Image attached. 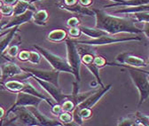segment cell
Here are the masks:
<instances>
[{"mask_svg":"<svg viewBox=\"0 0 149 126\" xmlns=\"http://www.w3.org/2000/svg\"><path fill=\"white\" fill-rule=\"evenodd\" d=\"M96 17L95 28L102 29L110 35H117L120 33L140 34L142 29L135 25V21L132 18L117 17L107 13L105 11L93 9Z\"/></svg>","mask_w":149,"mask_h":126,"instance_id":"cell-1","label":"cell"},{"mask_svg":"<svg viewBox=\"0 0 149 126\" xmlns=\"http://www.w3.org/2000/svg\"><path fill=\"white\" fill-rule=\"evenodd\" d=\"M111 65H115L117 67H123L125 68L128 72L129 75L132 78L134 85L139 91V107H140L143 103H145L148 98H149V82L147 79V71L142 70L140 68H132L129 67L123 64H113V63H108Z\"/></svg>","mask_w":149,"mask_h":126,"instance_id":"cell-2","label":"cell"},{"mask_svg":"<svg viewBox=\"0 0 149 126\" xmlns=\"http://www.w3.org/2000/svg\"><path fill=\"white\" fill-rule=\"evenodd\" d=\"M66 46H67V61L70 65L73 70V76L74 77L77 82H81V73L80 68L82 65L80 53L77 50V45L76 41H74L71 38H67L66 40Z\"/></svg>","mask_w":149,"mask_h":126,"instance_id":"cell-3","label":"cell"},{"mask_svg":"<svg viewBox=\"0 0 149 126\" xmlns=\"http://www.w3.org/2000/svg\"><path fill=\"white\" fill-rule=\"evenodd\" d=\"M34 47L50 63V65L54 70H58L60 72H66V73H69L73 75V70L67 60L54 54V53L51 52L49 50L43 48L41 46L34 45Z\"/></svg>","mask_w":149,"mask_h":126,"instance_id":"cell-4","label":"cell"},{"mask_svg":"<svg viewBox=\"0 0 149 126\" xmlns=\"http://www.w3.org/2000/svg\"><path fill=\"white\" fill-rule=\"evenodd\" d=\"M142 40L139 37H117L116 35L107 34L100 38L90 39L85 41H77V44L89 45V46H99V45H112L117 43H124L130 41H140Z\"/></svg>","mask_w":149,"mask_h":126,"instance_id":"cell-5","label":"cell"},{"mask_svg":"<svg viewBox=\"0 0 149 126\" xmlns=\"http://www.w3.org/2000/svg\"><path fill=\"white\" fill-rule=\"evenodd\" d=\"M35 79L37 81V83L41 85V87L45 90V91L51 96V98L54 100L55 103L62 104L65 100L70 99V94L63 93L61 87L56 86L52 83L43 81V80H41L39 78L35 77Z\"/></svg>","mask_w":149,"mask_h":126,"instance_id":"cell-6","label":"cell"},{"mask_svg":"<svg viewBox=\"0 0 149 126\" xmlns=\"http://www.w3.org/2000/svg\"><path fill=\"white\" fill-rule=\"evenodd\" d=\"M27 72L30 75H32L34 77L39 78L43 81L45 82H49L53 84L54 85L60 87V81H59V77H60V74L61 72L58 70H43V69H37V68H26L25 69Z\"/></svg>","mask_w":149,"mask_h":126,"instance_id":"cell-7","label":"cell"},{"mask_svg":"<svg viewBox=\"0 0 149 126\" xmlns=\"http://www.w3.org/2000/svg\"><path fill=\"white\" fill-rule=\"evenodd\" d=\"M116 61L118 64H123L132 68H146L147 67V62L141 57L132 54L130 52H122L116 57Z\"/></svg>","mask_w":149,"mask_h":126,"instance_id":"cell-8","label":"cell"},{"mask_svg":"<svg viewBox=\"0 0 149 126\" xmlns=\"http://www.w3.org/2000/svg\"><path fill=\"white\" fill-rule=\"evenodd\" d=\"M111 88H112V84L104 85L103 87H100V89L97 90V91H94L93 93H91L88 98H86L83 102H81L77 107L79 109H84V107H87V109H92V107L101 100V98L110 91Z\"/></svg>","mask_w":149,"mask_h":126,"instance_id":"cell-9","label":"cell"},{"mask_svg":"<svg viewBox=\"0 0 149 126\" xmlns=\"http://www.w3.org/2000/svg\"><path fill=\"white\" fill-rule=\"evenodd\" d=\"M42 101H43L42 99L36 96H34L30 93H27L24 92H19L16 102L13 106L11 110L14 109L16 107H21V106L22 107H30V106L37 107Z\"/></svg>","mask_w":149,"mask_h":126,"instance_id":"cell-10","label":"cell"},{"mask_svg":"<svg viewBox=\"0 0 149 126\" xmlns=\"http://www.w3.org/2000/svg\"><path fill=\"white\" fill-rule=\"evenodd\" d=\"M29 110L32 112V114L35 116V117L36 118L37 122H38L39 125H63L59 120L57 119H52L47 117L46 116H45L44 114H42L38 109H36V107H34V106H30Z\"/></svg>","mask_w":149,"mask_h":126,"instance_id":"cell-11","label":"cell"},{"mask_svg":"<svg viewBox=\"0 0 149 126\" xmlns=\"http://www.w3.org/2000/svg\"><path fill=\"white\" fill-rule=\"evenodd\" d=\"M17 118L22 122V123L27 125H39L32 112L26 107H22L17 110Z\"/></svg>","mask_w":149,"mask_h":126,"instance_id":"cell-12","label":"cell"},{"mask_svg":"<svg viewBox=\"0 0 149 126\" xmlns=\"http://www.w3.org/2000/svg\"><path fill=\"white\" fill-rule=\"evenodd\" d=\"M22 73L21 68H19L16 64L6 63L2 67V80L12 77L16 75H20Z\"/></svg>","mask_w":149,"mask_h":126,"instance_id":"cell-13","label":"cell"},{"mask_svg":"<svg viewBox=\"0 0 149 126\" xmlns=\"http://www.w3.org/2000/svg\"><path fill=\"white\" fill-rule=\"evenodd\" d=\"M62 8L67 10V11L77 13L79 15H86V16H91V17H95L94 10H91V9L87 8L86 6H84L82 5H79V6L74 5V6H62Z\"/></svg>","mask_w":149,"mask_h":126,"instance_id":"cell-14","label":"cell"},{"mask_svg":"<svg viewBox=\"0 0 149 126\" xmlns=\"http://www.w3.org/2000/svg\"><path fill=\"white\" fill-rule=\"evenodd\" d=\"M48 40L53 43H59L68 38V33L64 29H54L48 34Z\"/></svg>","mask_w":149,"mask_h":126,"instance_id":"cell-15","label":"cell"},{"mask_svg":"<svg viewBox=\"0 0 149 126\" xmlns=\"http://www.w3.org/2000/svg\"><path fill=\"white\" fill-rule=\"evenodd\" d=\"M80 29H81V32L84 33L85 36L89 37L91 39H94V38H100L104 35H107L108 33H107L106 31L102 30V29H97V28H87V27H80Z\"/></svg>","mask_w":149,"mask_h":126,"instance_id":"cell-16","label":"cell"},{"mask_svg":"<svg viewBox=\"0 0 149 126\" xmlns=\"http://www.w3.org/2000/svg\"><path fill=\"white\" fill-rule=\"evenodd\" d=\"M140 11H148L149 12V3L138 6H124L123 8L117 9L114 11L115 13H133L136 12H140Z\"/></svg>","mask_w":149,"mask_h":126,"instance_id":"cell-17","label":"cell"},{"mask_svg":"<svg viewBox=\"0 0 149 126\" xmlns=\"http://www.w3.org/2000/svg\"><path fill=\"white\" fill-rule=\"evenodd\" d=\"M33 17H34L35 23L38 24V25H43L48 20L49 14H48V13L45 10H40V11H37L33 15Z\"/></svg>","mask_w":149,"mask_h":126,"instance_id":"cell-18","label":"cell"},{"mask_svg":"<svg viewBox=\"0 0 149 126\" xmlns=\"http://www.w3.org/2000/svg\"><path fill=\"white\" fill-rule=\"evenodd\" d=\"M132 14V18L138 22H149V12L148 11H140V12H136Z\"/></svg>","mask_w":149,"mask_h":126,"instance_id":"cell-19","label":"cell"},{"mask_svg":"<svg viewBox=\"0 0 149 126\" xmlns=\"http://www.w3.org/2000/svg\"><path fill=\"white\" fill-rule=\"evenodd\" d=\"M117 125H125V126H133V125H142L141 122L138 117H123L118 120Z\"/></svg>","mask_w":149,"mask_h":126,"instance_id":"cell-20","label":"cell"},{"mask_svg":"<svg viewBox=\"0 0 149 126\" xmlns=\"http://www.w3.org/2000/svg\"><path fill=\"white\" fill-rule=\"evenodd\" d=\"M6 89H8L9 91L13 92V93H19L22 92V89L24 87V84H22V82L19 81H8L6 83Z\"/></svg>","mask_w":149,"mask_h":126,"instance_id":"cell-21","label":"cell"},{"mask_svg":"<svg viewBox=\"0 0 149 126\" xmlns=\"http://www.w3.org/2000/svg\"><path fill=\"white\" fill-rule=\"evenodd\" d=\"M58 118H59V121L63 125H71V124H73V114H72V112L62 111L58 116Z\"/></svg>","mask_w":149,"mask_h":126,"instance_id":"cell-22","label":"cell"},{"mask_svg":"<svg viewBox=\"0 0 149 126\" xmlns=\"http://www.w3.org/2000/svg\"><path fill=\"white\" fill-rule=\"evenodd\" d=\"M29 7V4L25 1H19V3L13 8V15H21L23 14L24 12Z\"/></svg>","mask_w":149,"mask_h":126,"instance_id":"cell-23","label":"cell"},{"mask_svg":"<svg viewBox=\"0 0 149 126\" xmlns=\"http://www.w3.org/2000/svg\"><path fill=\"white\" fill-rule=\"evenodd\" d=\"M61 107H62V110L63 111H67V112H73L74 109H76V103H74L71 99H68L67 100H65L62 104H61Z\"/></svg>","mask_w":149,"mask_h":126,"instance_id":"cell-24","label":"cell"},{"mask_svg":"<svg viewBox=\"0 0 149 126\" xmlns=\"http://www.w3.org/2000/svg\"><path fill=\"white\" fill-rule=\"evenodd\" d=\"M14 35V31H12L8 36H6V37L2 39L1 41H0V54L5 51V49L8 46L9 43L11 42L12 38H13V36Z\"/></svg>","mask_w":149,"mask_h":126,"instance_id":"cell-25","label":"cell"},{"mask_svg":"<svg viewBox=\"0 0 149 126\" xmlns=\"http://www.w3.org/2000/svg\"><path fill=\"white\" fill-rule=\"evenodd\" d=\"M41 61V54L37 52H29V61L33 64H39Z\"/></svg>","mask_w":149,"mask_h":126,"instance_id":"cell-26","label":"cell"},{"mask_svg":"<svg viewBox=\"0 0 149 126\" xmlns=\"http://www.w3.org/2000/svg\"><path fill=\"white\" fill-rule=\"evenodd\" d=\"M93 63H94L98 68H103V67H105V66H107V60L104 58V57H102V56H100V55H96V56H94V59H93Z\"/></svg>","mask_w":149,"mask_h":126,"instance_id":"cell-27","label":"cell"},{"mask_svg":"<svg viewBox=\"0 0 149 126\" xmlns=\"http://www.w3.org/2000/svg\"><path fill=\"white\" fill-rule=\"evenodd\" d=\"M78 109V107H77ZM79 114L81 116V117L84 119V120H86V119H89L92 116V111H91V109H87V107H84V109H79Z\"/></svg>","mask_w":149,"mask_h":126,"instance_id":"cell-28","label":"cell"},{"mask_svg":"<svg viewBox=\"0 0 149 126\" xmlns=\"http://www.w3.org/2000/svg\"><path fill=\"white\" fill-rule=\"evenodd\" d=\"M81 29L80 28L77 27H74V28H70L68 29V35L71 38H79L81 35Z\"/></svg>","mask_w":149,"mask_h":126,"instance_id":"cell-29","label":"cell"},{"mask_svg":"<svg viewBox=\"0 0 149 126\" xmlns=\"http://www.w3.org/2000/svg\"><path fill=\"white\" fill-rule=\"evenodd\" d=\"M62 107L61 104H58V103H55L52 107V113L55 116H59L61 112H62Z\"/></svg>","mask_w":149,"mask_h":126,"instance_id":"cell-30","label":"cell"},{"mask_svg":"<svg viewBox=\"0 0 149 126\" xmlns=\"http://www.w3.org/2000/svg\"><path fill=\"white\" fill-rule=\"evenodd\" d=\"M29 58V51H22L18 55V59L22 61H27Z\"/></svg>","mask_w":149,"mask_h":126,"instance_id":"cell-31","label":"cell"},{"mask_svg":"<svg viewBox=\"0 0 149 126\" xmlns=\"http://www.w3.org/2000/svg\"><path fill=\"white\" fill-rule=\"evenodd\" d=\"M18 52H19V47H18V45H13V46H12V47L8 50L7 54H8L9 57L14 58V57L18 54Z\"/></svg>","mask_w":149,"mask_h":126,"instance_id":"cell-32","label":"cell"},{"mask_svg":"<svg viewBox=\"0 0 149 126\" xmlns=\"http://www.w3.org/2000/svg\"><path fill=\"white\" fill-rule=\"evenodd\" d=\"M79 20L78 18L77 17H71L70 19L68 21V25L70 27V28H74V27H77L79 25Z\"/></svg>","mask_w":149,"mask_h":126,"instance_id":"cell-33","label":"cell"},{"mask_svg":"<svg viewBox=\"0 0 149 126\" xmlns=\"http://www.w3.org/2000/svg\"><path fill=\"white\" fill-rule=\"evenodd\" d=\"M1 13L6 15H10L11 13H13V8L10 6H5L1 8Z\"/></svg>","mask_w":149,"mask_h":126,"instance_id":"cell-34","label":"cell"},{"mask_svg":"<svg viewBox=\"0 0 149 126\" xmlns=\"http://www.w3.org/2000/svg\"><path fill=\"white\" fill-rule=\"evenodd\" d=\"M142 33H144L146 35V37H147L149 38V22L145 23V25L142 29Z\"/></svg>","mask_w":149,"mask_h":126,"instance_id":"cell-35","label":"cell"},{"mask_svg":"<svg viewBox=\"0 0 149 126\" xmlns=\"http://www.w3.org/2000/svg\"><path fill=\"white\" fill-rule=\"evenodd\" d=\"M79 3H80V5H82V6L88 7L89 6L91 5L92 0H79Z\"/></svg>","mask_w":149,"mask_h":126,"instance_id":"cell-36","label":"cell"},{"mask_svg":"<svg viewBox=\"0 0 149 126\" xmlns=\"http://www.w3.org/2000/svg\"><path fill=\"white\" fill-rule=\"evenodd\" d=\"M77 0H65V6H74L77 4Z\"/></svg>","mask_w":149,"mask_h":126,"instance_id":"cell-37","label":"cell"},{"mask_svg":"<svg viewBox=\"0 0 149 126\" xmlns=\"http://www.w3.org/2000/svg\"><path fill=\"white\" fill-rule=\"evenodd\" d=\"M3 1L6 4V5H8V6H11V5H13V4H15L16 2H17V0H3Z\"/></svg>","mask_w":149,"mask_h":126,"instance_id":"cell-38","label":"cell"},{"mask_svg":"<svg viewBox=\"0 0 149 126\" xmlns=\"http://www.w3.org/2000/svg\"><path fill=\"white\" fill-rule=\"evenodd\" d=\"M5 113H6L5 109H3V107H0V119H2V118L4 117V116H5Z\"/></svg>","mask_w":149,"mask_h":126,"instance_id":"cell-39","label":"cell"},{"mask_svg":"<svg viewBox=\"0 0 149 126\" xmlns=\"http://www.w3.org/2000/svg\"><path fill=\"white\" fill-rule=\"evenodd\" d=\"M110 1H113V2H116V3H121V2L126 1V0H110Z\"/></svg>","mask_w":149,"mask_h":126,"instance_id":"cell-40","label":"cell"},{"mask_svg":"<svg viewBox=\"0 0 149 126\" xmlns=\"http://www.w3.org/2000/svg\"><path fill=\"white\" fill-rule=\"evenodd\" d=\"M6 59H4V58H2L1 56H0V64H2V63H4V62H6Z\"/></svg>","mask_w":149,"mask_h":126,"instance_id":"cell-41","label":"cell"},{"mask_svg":"<svg viewBox=\"0 0 149 126\" xmlns=\"http://www.w3.org/2000/svg\"><path fill=\"white\" fill-rule=\"evenodd\" d=\"M147 79H148V82H149V72L147 71Z\"/></svg>","mask_w":149,"mask_h":126,"instance_id":"cell-42","label":"cell"},{"mask_svg":"<svg viewBox=\"0 0 149 126\" xmlns=\"http://www.w3.org/2000/svg\"><path fill=\"white\" fill-rule=\"evenodd\" d=\"M147 67H149V58H148V61H147Z\"/></svg>","mask_w":149,"mask_h":126,"instance_id":"cell-43","label":"cell"},{"mask_svg":"<svg viewBox=\"0 0 149 126\" xmlns=\"http://www.w3.org/2000/svg\"><path fill=\"white\" fill-rule=\"evenodd\" d=\"M2 6V4H1V2H0V7H1Z\"/></svg>","mask_w":149,"mask_h":126,"instance_id":"cell-44","label":"cell"},{"mask_svg":"<svg viewBox=\"0 0 149 126\" xmlns=\"http://www.w3.org/2000/svg\"><path fill=\"white\" fill-rule=\"evenodd\" d=\"M148 125H149V117H148Z\"/></svg>","mask_w":149,"mask_h":126,"instance_id":"cell-45","label":"cell"},{"mask_svg":"<svg viewBox=\"0 0 149 126\" xmlns=\"http://www.w3.org/2000/svg\"><path fill=\"white\" fill-rule=\"evenodd\" d=\"M0 18H1V13H0Z\"/></svg>","mask_w":149,"mask_h":126,"instance_id":"cell-46","label":"cell"}]
</instances>
